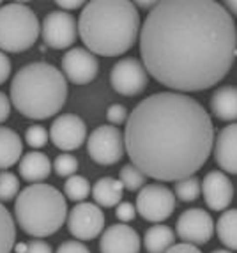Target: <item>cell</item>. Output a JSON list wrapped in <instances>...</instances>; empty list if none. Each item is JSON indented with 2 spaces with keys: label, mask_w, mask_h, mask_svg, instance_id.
Wrapping results in <instances>:
<instances>
[{
  "label": "cell",
  "mask_w": 237,
  "mask_h": 253,
  "mask_svg": "<svg viewBox=\"0 0 237 253\" xmlns=\"http://www.w3.org/2000/svg\"><path fill=\"white\" fill-rule=\"evenodd\" d=\"M147 73L172 92H200L220 84L237 57L232 14L212 0H165L140 29Z\"/></svg>",
  "instance_id": "1"
},
{
  "label": "cell",
  "mask_w": 237,
  "mask_h": 253,
  "mask_svg": "<svg viewBox=\"0 0 237 253\" xmlns=\"http://www.w3.org/2000/svg\"><path fill=\"white\" fill-rule=\"evenodd\" d=\"M124 147L131 163L159 182L195 175L214 147V126L195 97L156 92L133 108L126 121Z\"/></svg>",
  "instance_id": "2"
},
{
  "label": "cell",
  "mask_w": 237,
  "mask_h": 253,
  "mask_svg": "<svg viewBox=\"0 0 237 253\" xmlns=\"http://www.w3.org/2000/svg\"><path fill=\"white\" fill-rule=\"evenodd\" d=\"M140 13L126 0L87 2L78 20V36L94 55L117 57L133 48L140 38Z\"/></svg>",
  "instance_id": "3"
},
{
  "label": "cell",
  "mask_w": 237,
  "mask_h": 253,
  "mask_svg": "<svg viewBox=\"0 0 237 253\" xmlns=\"http://www.w3.org/2000/svg\"><path fill=\"white\" fill-rule=\"evenodd\" d=\"M68 99V80L48 62L27 64L11 82V101L23 117L42 121L59 114Z\"/></svg>",
  "instance_id": "4"
},
{
  "label": "cell",
  "mask_w": 237,
  "mask_h": 253,
  "mask_svg": "<svg viewBox=\"0 0 237 253\" xmlns=\"http://www.w3.org/2000/svg\"><path fill=\"white\" fill-rule=\"evenodd\" d=\"M14 218L23 232L41 239L55 234L62 227L68 218V204L57 188L36 182L18 193Z\"/></svg>",
  "instance_id": "5"
},
{
  "label": "cell",
  "mask_w": 237,
  "mask_h": 253,
  "mask_svg": "<svg viewBox=\"0 0 237 253\" xmlns=\"http://www.w3.org/2000/svg\"><path fill=\"white\" fill-rule=\"evenodd\" d=\"M39 32V20L29 5L14 2L0 7V51H27L36 44Z\"/></svg>",
  "instance_id": "6"
},
{
  "label": "cell",
  "mask_w": 237,
  "mask_h": 253,
  "mask_svg": "<svg viewBox=\"0 0 237 253\" xmlns=\"http://www.w3.org/2000/svg\"><path fill=\"white\" fill-rule=\"evenodd\" d=\"M175 209V195L161 182L145 184L136 197V212L147 221L161 223L172 216Z\"/></svg>",
  "instance_id": "7"
},
{
  "label": "cell",
  "mask_w": 237,
  "mask_h": 253,
  "mask_svg": "<svg viewBox=\"0 0 237 253\" xmlns=\"http://www.w3.org/2000/svg\"><path fill=\"white\" fill-rule=\"evenodd\" d=\"M126 147H124V135L117 126L103 124L98 126L87 138V154L98 165H115L122 160Z\"/></svg>",
  "instance_id": "8"
},
{
  "label": "cell",
  "mask_w": 237,
  "mask_h": 253,
  "mask_svg": "<svg viewBox=\"0 0 237 253\" xmlns=\"http://www.w3.org/2000/svg\"><path fill=\"white\" fill-rule=\"evenodd\" d=\"M110 84L115 92L122 96H138L149 84V73L138 59H120L110 73Z\"/></svg>",
  "instance_id": "9"
},
{
  "label": "cell",
  "mask_w": 237,
  "mask_h": 253,
  "mask_svg": "<svg viewBox=\"0 0 237 253\" xmlns=\"http://www.w3.org/2000/svg\"><path fill=\"white\" fill-rule=\"evenodd\" d=\"M214 228H216V223L212 216L200 207H193V209H186L179 216L175 232L179 239H182V243L202 246L212 239Z\"/></svg>",
  "instance_id": "10"
},
{
  "label": "cell",
  "mask_w": 237,
  "mask_h": 253,
  "mask_svg": "<svg viewBox=\"0 0 237 253\" xmlns=\"http://www.w3.org/2000/svg\"><path fill=\"white\" fill-rule=\"evenodd\" d=\"M68 230L80 241L96 239L105 230V212L96 204H77L68 214Z\"/></svg>",
  "instance_id": "11"
},
{
  "label": "cell",
  "mask_w": 237,
  "mask_h": 253,
  "mask_svg": "<svg viewBox=\"0 0 237 253\" xmlns=\"http://www.w3.org/2000/svg\"><path fill=\"white\" fill-rule=\"evenodd\" d=\"M42 39L46 46L53 50H64L73 46L78 38V23L71 13L66 11H51L44 16L41 25Z\"/></svg>",
  "instance_id": "12"
},
{
  "label": "cell",
  "mask_w": 237,
  "mask_h": 253,
  "mask_svg": "<svg viewBox=\"0 0 237 253\" xmlns=\"http://www.w3.org/2000/svg\"><path fill=\"white\" fill-rule=\"evenodd\" d=\"M50 140L60 151H75L87 140V126L78 115L62 114L51 124Z\"/></svg>",
  "instance_id": "13"
},
{
  "label": "cell",
  "mask_w": 237,
  "mask_h": 253,
  "mask_svg": "<svg viewBox=\"0 0 237 253\" xmlns=\"http://www.w3.org/2000/svg\"><path fill=\"white\" fill-rule=\"evenodd\" d=\"M99 62L87 48H71L62 57V73L71 84L87 85L98 76Z\"/></svg>",
  "instance_id": "14"
},
{
  "label": "cell",
  "mask_w": 237,
  "mask_h": 253,
  "mask_svg": "<svg viewBox=\"0 0 237 253\" xmlns=\"http://www.w3.org/2000/svg\"><path fill=\"white\" fill-rule=\"evenodd\" d=\"M202 193L211 211H225L234 199L232 181L221 170H212L203 177Z\"/></svg>",
  "instance_id": "15"
},
{
  "label": "cell",
  "mask_w": 237,
  "mask_h": 253,
  "mask_svg": "<svg viewBox=\"0 0 237 253\" xmlns=\"http://www.w3.org/2000/svg\"><path fill=\"white\" fill-rule=\"evenodd\" d=\"M140 236L126 223H115L105 228L99 239L101 253H140Z\"/></svg>",
  "instance_id": "16"
},
{
  "label": "cell",
  "mask_w": 237,
  "mask_h": 253,
  "mask_svg": "<svg viewBox=\"0 0 237 253\" xmlns=\"http://www.w3.org/2000/svg\"><path fill=\"white\" fill-rule=\"evenodd\" d=\"M214 160L223 172L237 175V123L225 126L214 138Z\"/></svg>",
  "instance_id": "17"
},
{
  "label": "cell",
  "mask_w": 237,
  "mask_h": 253,
  "mask_svg": "<svg viewBox=\"0 0 237 253\" xmlns=\"http://www.w3.org/2000/svg\"><path fill=\"white\" fill-rule=\"evenodd\" d=\"M53 165L48 160V156L44 152L39 151H32L23 154L20 160V175L21 179H25L27 182H41L44 179H48V175L51 173Z\"/></svg>",
  "instance_id": "18"
},
{
  "label": "cell",
  "mask_w": 237,
  "mask_h": 253,
  "mask_svg": "<svg viewBox=\"0 0 237 253\" xmlns=\"http://www.w3.org/2000/svg\"><path fill=\"white\" fill-rule=\"evenodd\" d=\"M23 142L11 127L0 126V172L11 169L21 160Z\"/></svg>",
  "instance_id": "19"
},
{
  "label": "cell",
  "mask_w": 237,
  "mask_h": 253,
  "mask_svg": "<svg viewBox=\"0 0 237 253\" xmlns=\"http://www.w3.org/2000/svg\"><path fill=\"white\" fill-rule=\"evenodd\" d=\"M211 110L220 121H237V87H220L211 97Z\"/></svg>",
  "instance_id": "20"
},
{
  "label": "cell",
  "mask_w": 237,
  "mask_h": 253,
  "mask_svg": "<svg viewBox=\"0 0 237 253\" xmlns=\"http://www.w3.org/2000/svg\"><path fill=\"white\" fill-rule=\"evenodd\" d=\"M92 199L101 207H117L122 200L124 186L118 179L101 177L92 186Z\"/></svg>",
  "instance_id": "21"
},
{
  "label": "cell",
  "mask_w": 237,
  "mask_h": 253,
  "mask_svg": "<svg viewBox=\"0 0 237 253\" xmlns=\"http://www.w3.org/2000/svg\"><path fill=\"white\" fill-rule=\"evenodd\" d=\"M175 245V232L168 225H153L144 236V246L147 253H166V250Z\"/></svg>",
  "instance_id": "22"
},
{
  "label": "cell",
  "mask_w": 237,
  "mask_h": 253,
  "mask_svg": "<svg viewBox=\"0 0 237 253\" xmlns=\"http://www.w3.org/2000/svg\"><path fill=\"white\" fill-rule=\"evenodd\" d=\"M216 232L227 248L237 250V209H229L221 212L216 223Z\"/></svg>",
  "instance_id": "23"
},
{
  "label": "cell",
  "mask_w": 237,
  "mask_h": 253,
  "mask_svg": "<svg viewBox=\"0 0 237 253\" xmlns=\"http://www.w3.org/2000/svg\"><path fill=\"white\" fill-rule=\"evenodd\" d=\"M16 241V225L11 212L0 202V253H11Z\"/></svg>",
  "instance_id": "24"
},
{
  "label": "cell",
  "mask_w": 237,
  "mask_h": 253,
  "mask_svg": "<svg viewBox=\"0 0 237 253\" xmlns=\"http://www.w3.org/2000/svg\"><path fill=\"white\" fill-rule=\"evenodd\" d=\"M202 193V181L197 175H190L181 181H175L174 195L181 202H195Z\"/></svg>",
  "instance_id": "25"
},
{
  "label": "cell",
  "mask_w": 237,
  "mask_h": 253,
  "mask_svg": "<svg viewBox=\"0 0 237 253\" xmlns=\"http://www.w3.org/2000/svg\"><path fill=\"white\" fill-rule=\"evenodd\" d=\"M64 195L73 202H83L90 195V182L83 175H71L64 182Z\"/></svg>",
  "instance_id": "26"
},
{
  "label": "cell",
  "mask_w": 237,
  "mask_h": 253,
  "mask_svg": "<svg viewBox=\"0 0 237 253\" xmlns=\"http://www.w3.org/2000/svg\"><path fill=\"white\" fill-rule=\"evenodd\" d=\"M118 181L122 182V186L129 191H136L142 190L145 186V181H147V175H145L138 167H135L133 163L124 165L120 172H118Z\"/></svg>",
  "instance_id": "27"
},
{
  "label": "cell",
  "mask_w": 237,
  "mask_h": 253,
  "mask_svg": "<svg viewBox=\"0 0 237 253\" xmlns=\"http://www.w3.org/2000/svg\"><path fill=\"white\" fill-rule=\"evenodd\" d=\"M20 193V181L13 172H0V202H11Z\"/></svg>",
  "instance_id": "28"
},
{
  "label": "cell",
  "mask_w": 237,
  "mask_h": 253,
  "mask_svg": "<svg viewBox=\"0 0 237 253\" xmlns=\"http://www.w3.org/2000/svg\"><path fill=\"white\" fill-rule=\"evenodd\" d=\"M53 169L60 177H71L78 170V160L73 154H59L53 161Z\"/></svg>",
  "instance_id": "29"
},
{
  "label": "cell",
  "mask_w": 237,
  "mask_h": 253,
  "mask_svg": "<svg viewBox=\"0 0 237 253\" xmlns=\"http://www.w3.org/2000/svg\"><path fill=\"white\" fill-rule=\"evenodd\" d=\"M25 142L32 149H41L48 142V131L42 126H29L25 131Z\"/></svg>",
  "instance_id": "30"
},
{
  "label": "cell",
  "mask_w": 237,
  "mask_h": 253,
  "mask_svg": "<svg viewBox=\"0 0 237 253\" xmlns=\"http://www.w3.org/2000/svg\"><path fill=\"white\" fill-rule=\"evenodd\" d=\"M127 117H129V115H127L126 106L118 105V103L108 106V110H106V119H108V123H110L112 126H117V124L126 123Z\"/></svg>",
  "instance_id": "31"
},
{
  "label": "cell",
  "mask_w": 237,
  "mask_h": 253,
  "mask_svg": "<svg viewBox=\"0 0 237 253\" xmlns=\"http://www.w3.org/2000/svg\"><path fill=\"white\" fill-rule=\"evenodd\" d=\"M115 216H117L118 221L129 223L136 216V207H133V204H129V202H120L115 207Z\"/></svg>",
  "instance_id": "32"
},
{
  "label": "cell",
  "mask_w": 237,
  "mask_h": 253,
  "mask_svg": "<svg viewBox=\"0 0 237 253\" xmlns=\"http://www.w3.org/2000/svg\"><path fill=\"white\" fill-rule=\"evenodd\" d=\"M55 253H90L89 248L81 243V241H66L57 248Z\"/></svg>",
  "instance_id": "33"
},
{
  "label": "cell",
  "mask_w": 237,
  "mask_h": 253,
  "mask_svg": "<svg viewBox=\"0 0 237 253\" xmlns=\"http://www.w3.org/2000/svg\"><path fill=\"white\" fill-rule=\"evenodd\" d=\"M25 253H53L51 246L48 245L46 241L42 239H30L27 243V252Z\"/></svg>",
  "instance_id": "34"
},
{
  "label": "cell",
  "mask_w": 237,
  "mask_h": 253,
  "mask_svg": "<svg viewBox=\"0 0 237 253\" xmlns=\"http://www.w3.org/2000/svg\"><path fill=\"white\" fill-rule=\"evenodd\" d=\"M11 59H9L7 55L4 51H0V85L5 84L9 76H11Z\"/></svg>",
  "instance_id": "35"
},
{
  "label": "cell",
  "mask_w": 237,
  "mask_h": 253,
  "mask_svg": "<svg viewBox=\"0 0 237 253\" xmlns=\"http://www.w3.org/2000/svg\"><path fill=\"white\" fill-rule=\"evenodd\" d=\"M166 253H202L198 250V246L190 245V243H179V245H172Z\"/></svg>",
  "instance_id": "36"
},
{
  "label": "cell",
  "mask_w": 237,
  "mask_h": 253,
  "mask_svg": "<svg viewBox=\"0 0 237 253\" xmlns=\"http://www.w3.org/2000/svg\"><path fill=\"white\" fill-rule=\"evenodd\" d=\"M11 115V103H9V97L4 92H0V124L5 123Z\"/></svg>",
  "instance_id": "37"
},
{
  "label": "cell",
  "mask_w": 237,
  "mask_h": 253,
  "mask_svg": "<svg viewBox=\"0 0 237 253\" xmlns=\"http://www.w3.org/2000/svg\"><path fill=\"white\" fill-rule=\"evenodd\" d=\"M57 5H59L60 7V11H66V13H68V11H73V9H80V7H83V2H81V0H75V2H57Z\"/></svg>",
  "instance_id": "38"
},
{
  "label": "cell",
  "mask_w": 237,
  "mask_h": 253,
  "mask_svg": "<svg viewBox=\"0 0 237 253\" xmlns=\"http://www.w3.org/2000/svg\"><path fill=\"white\" fill-rule=\"evenodd\" d=\"M223 5L230 14H236L237 16V0H229V2H225Z\"/></svg>",
  "instance_id": "39"
},
{
  "label": "cell",
  "mask_w": 237,
  "mask_h": 253,
  "mask_svg": "<svg viewBox=\"0 0 237 253\" xmlns=\"http://www.w3.org/2000/svg\"><path fill=\"white\" fill-rule=\"evenodd\" d=\"M158 2H135V7H142V9H147V11H151V9L156 7Z\"/></svg>",
  "instance_id": "40"
},
{
  "label": "cell",
  "mask_w": 237,
  "mask_h": 253,
  "mask_svg": "<svg viewBox=\"0 0 237 253\" xmlns=\"http://www.w3.org/2000/svg\"><path fill=\"white\" fill-rule=\"evenodd\" d=\"M16 253H25L27 252V243H20V245H14Z\"/></svg>",
  "instance_id": "41"
},
{
  "label": "cell",
  "mask_w": 237,
  "mask_h": 253,
  "mask_svg": "<svg viewBox=\"0 0 237 253\" xmlns=\"http://www.w3.org/2000/svg\"><path fill=\"white\" fill-rule=\"evenodd\" d=\"M211 253H232V250H214Z\"/></svg>",
  "instance_id": "42"
},
{
  "label": "cell",
  "mask_w": 237,
  "mask_h": 253,
  "mask_svg": "<svg viewBox=\"0 0 237 253\" xmlns=\"http://www.w3.org/2000/svg\"><path fill=\"white\" fill-rule=\"evenodd\" d=\"M0 7H2V4H0Z\"/></svg>",
  "instance_id": "43"
}]
</instances>
